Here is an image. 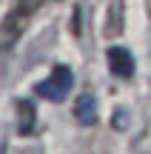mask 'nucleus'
<instances>
[{
  "label": "nucleus",
  "instance_id": "obj_1",
  "mask_svg": "<svg viewBox=\"0 0 151 154\" xmlns=\"http://www.w3.org/2000/svg\"><path fill=\"white\" fill-rule=\"evenodd\" d=\"M40 6H43V0H17L14 3V9L3 17V26H0V49L3 51H9L20 40V34L29 29V23L37 14Z\"/></svg>",
  "mask_w": 151,
  "mask_h": 154
},
{
  "label": "nucleus",
  "instance_id": "obj_2",
  "mask_svg": "<svg viewBox=\"0 0 151 154\" xmlns=\"http://www.w3.org/2000/svg\"><path fill=\"white\" fill-rule=\"evenodd\" d=\"M71 83H74L71 69H68V66H54V69H51V74L46 77L43 83H37V86H34V91H37L40 97L51 100V103H60V100L68 94Z\"/></svg>",
  "mask_w": 151,
  "mask_h": 154
},
{
  "label": "nucleus",
  "instance_id": "obj_3",
  "mask_svg": "<svg viewBox=\"0 0 151 154\" xmlns=\"http://www.w3.org/2000/svg\"><path fill=\"white\" fill-rule=\"evenodd\" d=\"M108 69L114 72V77L134 74V57L128 54V49H108Z\"/></svg>",
  "mask_w": 151,
  "mask_h": 154
},
{
  "label": "nucleus",
  "instance_id": "obj_4",
  "mask_svg": "<svg viewBox=\"0 0 151 154\" xmlns=\"http://www.w3.org/2000/svg\"><path fill=\"white\" fill-rule=\"evenodd\" d=\"M17 131L23 137L34 134V123H37V114H34V103L32 100H17Z\"/></svg>",
  "mask_w": 151,
  "mask_h": 154
},
{
  "label": "nucleus",
  "instance_id": "obj_5",
  "mask_svg": "<svg viewBox=\"0 0 151 154\" xmlns=\"http://www.w3.org/2000/svg\"><path fill=\"white\" fill-rule=\"evenodd\" d=\"M74 117H77L80 126H91L97 120V100L91 94H80L77 103H74Z\"/></svg>",
  "mask_w": 151,
  "mask_h": 154
},
{
  "label": "nucleus",
  "instance_id": "obj_6",
  "mask_svg": "<svg viewBox=\"0 0 151 154\" xmlns=\"http://www.w3.org/2000/svg\"><path fill=\"white\" fill-rule=\"evenodd\" d=\"M111 126H117V128H125V111H123V109H120L117 114L111 117Z\"/></svg>",
  "mask_w": 151,
  "mask_h": 154
}]
</instances>
